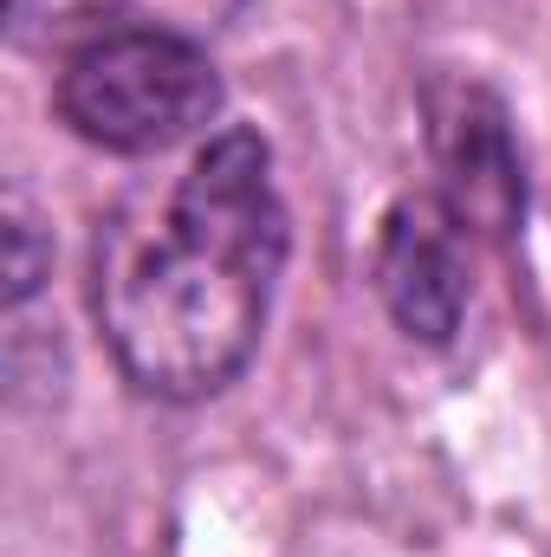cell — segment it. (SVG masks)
Segmentation results:
<instances>
[{
	"label": "cell",
	"mask_w": 551,
	"mask_h": 557,
	"mask_svg": "<svg viewBox=\"0 0 551 557\" xmlns=\"http://www.w3.org/2000/svg\"><path fill=\"white\" fill-rule=\"evenodd\" d=\"M421 111H428L434 169H441V201L461 214L467 234L513 240L526 221V169L513 149L506 104L474 78H434Z\"/></svg>",
	"instance_id": "cell-3"
},
{
	"label": "cell",
	"mask_w": 551,
	"mask_h": 557,
	"mask_svg": "<svg viewBox=\"0 0 551 557\" xmlns=\"http://www.w3.org/2000/svg\"><path fill=\"white\" fill-rule=\"evenodd\" d=\"M59 124L111 156H162L221 117V72L182 26H98L52 78Z\"/></svg>",
	"instance_id": "cell-2"
},
{
	"label": "cell",
	"mask_w": 551,
	"mask_h": 557,
	"mask_svg": "<svg viewBox=\"0 0 551 557\" xmlns=\"http://www.w3.org/2000/svg\"><path fill=\"white\" fill-rule=\"evenodd\" d=\"M33 285H39V234L13 195V208H7V305H26Z\"/></svg>",
	"instance_id": "cell-5"
},
{
	"label": "cell",
	"mask_w": 551,
	"mask_h": 557,
	"mask_svg": "<svg viewBox=\"0 0 551 557\" xmlns=\"http://www.w3.org/2000/svg\"><path fill=\"white\" fill-rule=\"evenodd\" d=\"M377 292L390 318L421 337L448 344L467 318V227L441 195H403L377 234Z\"/></svg>",
	"instance_id": "cell-4"
},
{
	"label": "cell",
	"mask_w": 551,
	"mask_h": 557,
	"mask_svg": "<svg viewBox=\"0 0 551 557\" xmlns=\"http://www.w3.org/2000/svg\"><path fill=\"white\" fill-rule=\"evenodd\" d=\"M285 273L273 149L228 124L162 188L124 201L91 247V311L124 370L156 403L221 396L260 350Z\"/></svg>",
	"instance_id": "cell-1"
}]
</instances>
